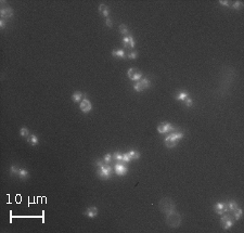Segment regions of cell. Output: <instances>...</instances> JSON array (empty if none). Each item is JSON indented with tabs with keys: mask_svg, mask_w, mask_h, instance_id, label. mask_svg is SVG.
<instances>
[{
	"mask_svg": "<svg viewBox=\"0 0 244 233\" xmlns=\"http://www.w3.org/2000/svg\"><path fill=\"white\" fill-rule=\"evenodd\" d=\"M150 86H151L150 80L146 79V78H141V79L138 80L136 84L133 85V89L136 90L137 92H142L143 90L150 88Z\"/></svg>",
	"mask_w": 244,
	"mask_h": 233,
	"instance_id": "cell-5",
	"label": "cell"
},
{
	"mask_svg": "<svg viewBox=\"0 0 244 233\" xmlns=\"http://www.w3.org/2000/svg\"><path fill=\"white\" fill-rule=\"evenodd\" d=\"M19 177H20L21 179H23V180H25V179H28V178H29V173H28V170H26L25 168H20Z\"/></svg>",
	"mask_w": 244,
	"mask_h": 233,
	"instance_id": "cell-21",
	"label": "cell"
},
{
	"mask_svg": "<svg viewBox=\"0 0 244 233\" xmlns=\"http://www.w3.org/2000/svg\"><path fill=\"white\" fill-rule=\"evenodd\" d=\"M214 209H215V212L218 214V215H222V214L227 213V212H228L227 203H222V202L216 203L214 205Z\"/></svg>",
	"mask_w": 244,
	"mask_h": 233,
	"instance_id": "cell-10",
	"label": "cell"
},
{
	"mask_svg": "<svg viewBox=\"0 0 244 233\" xmlns=\"http://www.w3.org/2000/svg\"><path fill=\"white\" fill-rule=\"evenodd\" d=\"M105 25H106L107 27H112L113 26V23H112V20L110 19V17H106V20H105Z\"/></svg>",
	"mask_w": 244,
	"mask_h": 233,
	"instance_id": "cell-34",
	"label": "cell"
},
{
	"mask_svg": "<svg viewBox=\"0 0 244 233\" xmlns=\"http://www.w3.org/2000/svg\"><path fill=\"white\" fill-rule=\"evenodd\" d=\"M137 56H138V52H137V51H132V52H130L129 54L127 55V58H128V59H130V60L137 59Z\"/></svg>",
	"mask_w": 244,
	"mask_h": 233,
	"instance_id": "cell-30",
	"label": "cell"
},
{
	"mask_svg": "<svg viewBox=\"0 0 244 233\" xmlns=\"http://www.w3.org/2000/svg\"><path fill=\"white\" fill-rule=\"evenodd\" d=\"M20 136L22 137V138H28L29 137V130L27 128H25V127H23V128H21V130H20Z\"/></svg>",
	"mask_w": 244,
	"mask_h": 233,
	"instance_id": "cell-25",
	"label": "cell"
},
{
	"mask_svg": "<svg viewBox=\"0 0 244 233\" xmlns=\"http://www.w3.org/2000/svg\"><path fill=\"white\" fill-rule=\"evenodd\" d=\"M114 171H115L116 175H118V176H125V175L128 173V168H127V166H125V165L118 163L114 166Z\"/></svg>",
	"mask_w": 244,
	"mask_h": 233,
	"instance_id": "cell-13",
	"label": "cell"
},
{
	"mask_svg": "<svg viewBox=\"0 0 244 233\" xmlns=\"http://www.w3.org/2000/svg\"><path fill=\"white\" fill-rule=\"evenodd\" d=\"M86 98V94L82 93V92H74L73 95H72V100H73L75 103H80L82 100Z\"/></svg>",
	"mask_w": 244,
	"mask_h": 233,
	"instance_id": "cell-15",
	"label": "cell"
},
{
	"mask_svg": "<svg viewBox=\"0 0 244 233\" xmlns=\"http://www.w3.org/2000/svg\"><path fill=\"white\" fill-rule=\"evenodd\" d=\"M112 55L113 56H115L117 59H126V53H125V51L124 50H113L112 51Z\"/></svg>",
	"mask_w": 244,
	"mask_h": 233,
	"instance_id": "cell-17",
	"label": "cell"
},
{
	"mask_svg": "<svg viewBox=\"0 0 244 233\" xmlns=\"http://www.w3.org/2000/svg\"><path fill=\"white\" fill-rule=\"evenodd\" d=\"M99 12L103 15V16H105V17H109V14H110V9H109V7L106 5H104V3H101V5H99Z\"/></svg>",
	"mask_w": 244,
	"mask_h": 233,
	"instance_id": "cell-16",
	"label": "cell"
},
{
	"mask_svg": "<svg viewBox=\"0 0 244 233\" xmlns=\"http://www.w3.org/2000/svg\"><path fill=\"white\" fill-rule=\"evenodd\" d=\"M112 158H113L112 154H106V155H104L103 160H104V163H105V164H110V163H111V160H112Z\"/></svg>",
	"mask_w": 244,
	"mask_h": 233,
	"instance_id": "cell-29",
	"label": "cell"
},
{
	"mask_svg": "<svg viewBox=\"0 0 244 233\" xmlns=\"http://www.w3.org/2000/svg\"><path fill=\"white\" fill-rule=\"evenodd\" d=\"M118 30H119V33L124 36H128L129 35V30H128V27H127L125 24H121L119 25V27H118Z\"/></svg>",
	"mask_w": 244,
	"mask_h": 233,
	"instance_id": "cell-22",
	"label": "cell"
},
{
	"mask_svg": "<svg viewBox=\"0 0 244 233\" xmlns=\"http://www.w3.org/2000/svg\"><path fill=\"white\" fill-rule=\"evenodd\" d=\"M127 76L132 81H138V80L141 79L142 73L139 70L135 68V67H131V68H129V70L127 71Z\"/></svg>",
	"mask_w": 244,
	"mask_h": 233,
	"instance_id": "cell-7",
	"label": "cell"
},
{
	"mask_svg": "<svg viewBox=\"0 0 244 233\" xmlns=\"http://www.w3.org/2000/svg\"><path fill=\"white\" fill-rule=\"evenodd\" d=\"M123 45L125 48H135V39L131 35L123 37Z\"/></svg>",
	"mask_w": 244,
	"mask_h": 233,
	"instance_id": "cell-12",
	"label": "cell"
},
{
	"mask_svg": "<svg viewBox=\"0 0 244 233\" xmlns=\"http://www.w3.org/2000/svg\"><path fill=\"white\" fill-rule=\"evenodd\" d=\"M0 27H1L2 30H5V20H0Z\"/></svg>",
	"mask_w": 244,
	"mask_h": 233,
	"instance_id": "cell-36",
	"label": "cell"
},
{
	"mask_svg": "<svg viewBox=\"0 0 244 233\" xmlns=\"http://www.w3.org/2000/svg\"><path fill=\"white\" fill-rule=\"evenodd\" d=\"M113 158H114V160H117V162H123V154H121L119 152H116L113 155Z\"/></svg>",
	"mask_w": 244,
	"mask_h": 233,
	"instance_id": "cell-28",
	"label": "cell"
},
{
	"mask_svg": "<svg viewBox=\"0 0 244 233\" xmlns=\"http://www.w3.org/2000/svg\"><path fill=\"white\" fill-rule=\"evenodd\" d=\"M174 130H175V127L169 123H162L157 126V131L160 134H167V132H171Z\"/></svg>",
	"mask_w": 244,
	"mask_h": 233,
	"instance_id": "cell-9",
	"label": "cell"
},
{
	"mask_svg": "<svg viewBox=\"0 0 244 233\" xmlns=\"http://www.w3.org/2000/svg\"><path fill=\"white\" fill-rule=\"evenodd\" d=\"M234 215V218H235V220H240L241 219V217H242V215H243V212H242V209L240 208V207H238V208L235 209L234 212H232Z\"/></svg>",
	"mask_w": 244,
	"mask_h": 233,
	"instance_id": "cell-24",
	"label": "cell"
},
{
	"mask_svg": "<svg viewBox=\"0 0 244 233\" xmlns=\"http://www.w3.org/2000/svg\"><path fill=\"white\" fill-rule=\"evenodd\" d=\"M10 174L12 175V176H19L20 168L18 166H15V165H12V166L10 167Z\"/></svg>",
	"mask_w": 244,
	"mask_h": 233,
	"instance_id": "cell-26",
	"label": "cell"
},
{
	"mask_svg": "<svg viewBox=\"0 0 244 233\" xmlns=\"http://www.w3.org/2000/svg\"><path fill=\"white\" fill-rule=\"evenodd\" d=\"M227 207H228V212H234L239 206H238V203L235 201H230L227 203Z\"/></svg>",
	"mask_w": 244,
	"mask_h": 233,
	"instance_id": "cell-20",
	"label": "cell"
},
{
	"mask_svg": "<svg viewBox=\"0 0 244 233\" xmlns=\"http://www.w3.org/2000/svg\"><path fill=\"white\" fill-rule=\"evenodd\" d=\"M183 136L185 134H182L181 131H174L171 134H168L165 139H164L166 148H168V149L175 148L176 145H177V143H178V141L183 138Z\"/></svg>",
	"mask_w": 244,
	"mask_h": 233,
	"instance_id": "cell-2",
	"label": "cell"
},
{
	"mask_svg": "<svg viewBox=\"0 0 244 233\" xmlns=\"http://www.w3.org/2000/svg\"><path fill=\"white\" fill-rule=\"evenodd\" d=\"M165 221L171 228H178V227L181 224L182 217H181V215L178 213V212L173 210L171 213L166 214Z\"/></svg>",
	"mask_w": 244,
	"mask_h": 233,
	"instance_id": "cell-1",
	"label": "cell"
},
{
	"mask_svg": "<svg viewBox=\"0 0 244 233\" xmlns=\"http://www.w3.org/2000/svg\"><path fill=\"white\" fill-rule=\"evenodd\" d=\"M112 173H113V168L109 165V164H104L103 166L99 167V169L97 170V175L101 179H103V180L110 179Z\"/></svg>",
	"mask_w": 244,
	"mask_h": 233,
	"instance_id": "cell-4",
	"label": "cell"
},
{
	"mask_svg": "<svg viewBox=\"0 0 244 233\" xmlns=\"http://www.w3.org/2000/svg\"><path fill=\"white\" fill-rule=\"evenodd\" d=\"M185 105H187L188 107H190V106H192V105H193V100L191 99V98H188V99H185Z\"/></svg>",
	"mask_w": 244,
	"mask_h": 233,
	"instance_id": "cell-33",
	"label": "cell"
},
{
	"mask_svg": "<svg viewBox=\"0 0 244 233\" xmlns=\"http://www.w3.org/2000/svg\"><path fill=\"white\" fill-rule=\"evenodd\" d=\"M79 107H80V111L83 112V113H90L91 112V109H92V104H91V102L87 99V98H85V99L82 100V102L79 103Z\"/></svg>",
	"mask_w": 244,
	"mask_h": 233,
	"instance_id": "cell-8",
	"label": "cell"
},
{
	"mask_svg": "<svg viewBox=\"0 0 244 233\" xmlns=\"http://www.w3.org/2000/svg\"><path fill=\"white\" fill-rule=\"evenodd\" d=\"M0 15L2 19H9V17H12L13 16V10L10 8V7H5V8H2L0 10Z\"/></svg>",
	"mask_w": 244,
	"mask_h": 233,
	"instance_id": "cell-14",
	"label": "cell"
},
{
	"mask_svg": "<svg viewBox=\"0 0 244 233\" xmlns=\"http://www.w3.org/2000/svg\"><path fill=\"white\" fill-rule=\"evenodd\" d=\"M188 98H189V93L185 92V91H180L179 93L176 95V100H178V101H183V102H185V99H188Z\"/></svg>",
	"mask_w": 244,
	"mask_h": 233,
	"instance_id": "cell-19",
	"label": "cell"
},
{
	"mask_svg": "<svg viewBox=\"0 0 244 233\" xmlns=\"http://www.w3.org/2000/svg\"><path fill=\"white\" fill-rule=\"evenodd\" d=\"M243 7V2L242 1H234L233 5H232V8L235 9V10H238V9H241Z\"/></svg>",
	"mask_w": 244,
	"mask_h": 233,
	"instance_id": "cell-27",
	"label": "cell"
},
{
	"mask_svg": "<svg viewBox=\"0 0 244 233\" xmlns=\"http://www.w3.org/2000/svg\"><path fill=\"white\" fill-rule=\"evenodd\" d=\"M219 3L224 7H229V1H224V0H220Z\"/></svg>",
	"mask_w": 244,
	"mask_h": 233,
	"instance_id": "cell-35",
	"label": "cell"
},
{
	"mask_svg": "<svg viewBox=\"0 0 244 233\" xmlns=\"http://www.w3.org/2000/svg\"><path fill=\"white\" fill-rule=\"evenodd\" d=\"M220 222H221V226L224 230H229L232 226H233V219L230 217V215L228 214H222L221 218H220Z\"/></svg>",
	"mask_w": 244,
	"mask_h": 233,
	"instance_id": "cell-6",
	"label": "cell"
},
{
	"mask_svg": "<svg viewBox=\"0 0 244 233\" xmlns=\"http://www.w3.org/2000/svg\"><path fill=\"white\" fill-rule=\"evenodd\" d=\"M128 155H129L130 159H138V158H140V154L138 153L137 151H135V150H130V151L128 152Z\"/></svg>",
	"mask_w": 244,
	"mask_h": 233,
	"instance_id": "cell-23",
	"label": "cell"
},
{
	"mask_svg": "<svg viewBox=\"0 0 244 233\" xmlns=\"http://www.w3.org/2000/svg\"><path fill=\"white\" fill-rule=\"evenodd\" d=\"M131 159H130V157H129V155H128V153H124L123 154V162H125V163H129Z\"/></svg>",
	"mask_w": 244,
	"mask_h": 233,
	"instance_id": "cell-31",
	"label": "cell"
},
{
	"mask_svg": "<svg viewBox=\"0 0 244 233\" xmlns=\"http://www.w3.org/2000/svg\"><path fill=\"white\" fill-rule=\"evenodd\" d=\"M158 206H160V209H161L162 212L165 214V215L176 209L175 202L169 197H163L162 198L161 201H160Z\"/></svg>",
	"mask_w": 244,
	"mask_h": 233,
	"instance_id": "cell-3",
	"label": "cell"
},
{
	"mask_svg": "<svg viewBox=\"0 0 244 233\" xmlns=\"http://www.w3.org/2000/svg\"><path fill=\"white\" fill-rule=\"evenodd\" d=\"M104 164L105 163H104V160H103V159H97V160L94 162V165L97 166L98 168H99V167H101V166H103Z\"/></svg>",
	"mask_w": 244,
	"mask_h": 233,
	"instance_id": "cell-32",
	"label": "cell"
},
{
	"mask_svg": "<svg viewBox=\"0 0 244 233\" xmlns=\"http://www.w3.org/2000/svg\"><path fill=\"white\" fill-rule=\"evenodd\" d=\"M26 140H27V142H28L30 145H34V146L35 145H38V143H39V140L36 134H29V137Z\"/></svg>",
	"mask_w": 244,
	"mask_h": 233,
	"instance_id": "cell-18",
	"label": "cell"
},
{
	"mask_svg": "<svg viewBox=\"0 0 244 233\" xmlns=\"http://www.w3.org/2000/svg\"><path fill=\"white\" fill-rule=\"evenodd\" d=\"M98 214H99V210H98L96 206H90L84 212V215L86 217H88V218H94V217L98 216Z\"/></svg>",
	"mask_w": 244,
	"mask_h": 233,
	"instance_id": "cell-11",
	"label": "cell"
}]
</instances>
